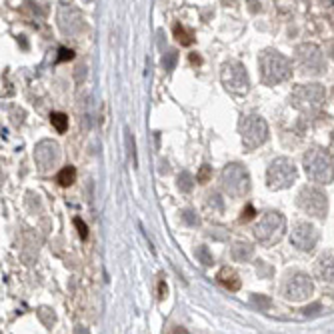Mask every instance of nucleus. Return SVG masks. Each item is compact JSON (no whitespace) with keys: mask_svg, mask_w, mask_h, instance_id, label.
Listing matches in <instances>:
<instances>
[{"mask_svg":"<svg viewBox=\"0 0 334 334\" xmlns=\"http://www.w3.org/2000/svg\"><path fill=\"white\" fill-rule=\"evenodd\" d=\"M172 334H188V330H186V328H182V326H176V328L172 330Z\"/></svg>","mask_w":334,"mask_h":334,"instance_id":"obj_29","label":"nucleus"},{"mask_svg":"<svg viewBox=\"0 0 334 334\" xmlns=\"http://www.w3.org/2000/svg\"><path fill=\"white\" fill-rule=\"evenodd\" d=\"M220 184H222V190L232 196V198H240L244 196L248 190H250V176H248V170L238 164V162H232V164H226L222 174H220Z\"/></svg>","mask_w":334,"mask_h":334,"instance_id":"obj_5","label":"nucleus"},{"mask_svg":"<svg viewBox=\"0 0 334 334\" xmlns=\"http://www.w3.org/2000/svg\"><path fill=\"white\" fill-rule=\"evenodd\" d=\"M318 238H320L318 230H316L312 224H308V222H298V224H294V228H292V232H290V242H292V246L298 248V250H302V252L314 250V246L318 244Z\"/></svg>","mask_w":334,"mask_h":334,"instance_id":"obj_11","label":"nucleus"},{"mask_svg":"<svg viewBox=\"0 0 334 334\" xmlns=\"http://www.w3.org/2000/svg\"><path fill=\"white\" fill-rule=\"evenodd\" d=\"M316 278L322 280V282H328V284H334V252L322 256L318 262H316Z\"/></svg>","mask_w":334,"mask_h":334,"instance_id":"obj_14","label":"nucleus"},{"mask_svg":"<svg viewBox=\"0 0 334 334\" xmlns=\"http://www.w3.org/2000/svg\"><path fill=\"white\" fill-rule=\"evenodd\" d=\"M302 164H304V172L306 176L316 182V184H330L332 178H334V166H332V160L330 156L320 150V148H310L304 158H302Z\"/></svg>","mask_w":334,"mask_h":334,"instance_id":"obj_3","label":"nucleus"},{"mask_svg":"<svg viewBox=\"0 0 334 334\" xmlns=\"http://www.w3.org/2000/svg\"><path fill=\"white\" fill-rule=\"evenodd\" d=\"M164 296H166V282L160 280L158 282V300H164Z\"/></svg>","mask_w":334,"mask_h":334,"instance_id":"obj_28","label":"nucleus"},{"mask_svg":"<svg viewBox=\"0 0 334 334\" xmlns=\"http://www.w3.org/2000/svg\"><path fill=\"white\" fill-rule=\"evenodd\" d=\"M174 38H176L182 46H190V44H192V40H194L192 32H190V30H186L182 24H176V26H174Z\"/></svg>","mask_w":334,"mask_h":334,"instance_id":"obj_17","label":"nucleus"},{"mask_svg":"<svg viewBox=\"0 0 334 334\" xmlns=\"http://www.w3.org/2000/svg\"><path fill=\"white\" fill-rule=\"evenodd\" d=\"M232 256L236 260H248L252 256V246L250 244H236L232 248Z\"/></svg>","mask_w":334,"mask_h":334,"instance_id":"obj_19","label":"nucleus"},{"mask_svg":"<svg viewBox=\"0 0 334 334\" xmlns=\"http://www.w3.org/2000/svg\"><path fill=\"white\" fill-rule=\"evenodd\" d=\"M296 178H298V170H296L294 162L286 156H280V158L272 160L268 170H266V184L272 190L288 188L296 182Z\"/></svg>","mask_w":334,"mask_h":334,"instance_id":"obj_6","label":"nucleus"},{"mask_svg":"<svg viewBox=\"0 0 334 334\" xmlns=\"http://www.w3.org/2000/svg\"><path fill=\"white\" fill-rule=\"evenodd\" d=\"M60 158V148L52 140H42L34 146V162L42 172H48L52 166H56Z\"/></svg>","mask_w":334,"mask_h":334,"instance_id":"obj_13","label":"nucleus"},{"mask_svg":"<svg viewBox=\"0 0 334 334\" xmlns=\"http://www.w3.org/2000/svg\"><path fill=\"white\" fill-rule=\"evenodd\" d=\"M74 58V52L72 50H66V48H60L58 50V60L60 62H66V60H72Z\"/></svg>","mask_w":334,"mask_h":334,"instance_id":"obj_25","label":"nucleus"},{"mask_svg":"<svg viewBox=\"0 0 334 334\" xmlns=\"http://www.w3.org/2000/svg\"><path fill=\"white\" fill-rule=\"evenodd\" d=\"M216 280H218L224 288H228V290H238L240 284H242V282H240V276L236 274V270H234V268H228V266H224V268L218 270Z\"/></svg>","mask_w":334,"mask_h":334,"instance_id":"obj_15","label":"nucleus"},{"mask_svg":"<svg viewBox=\"0 0 334 334\" xmlns=\"http://www.w3.org/2000/svg\"><path fill=\"white\" fill-rule=\"evenodd\" d=\"M192 184H194V178H192L190 172H182V174L178 176V188H180L182 192H188V190L192 188Z\"/></svg>","mask_w":334,"mask_h":334,"instance_id":"obj_20","label":"nucleus"},{"mask_svg":"<svg viewBox=\"0 0 334 334\" xmlns=\"http://www.w3.org/2000/svg\"><path fill=\"white\" fill-rule=\"evenodd\" d=\"M74 226H76V230H78L80 238H82V240H86V238H88V228H86V224H84L80 218H76V220H74Z\"/></svg>","mask_w":334,"mask_h":334,"instance_id":"obj_24","label":"nucleus"},{"mask_svg":"<svg viewBox=\"0 0 334 334\" xmlns=\"http://www.w3.org/2000/svg\"><path fill=\"white\" fill-rule=\"evenodd\" d=\"M292 104L294 108L302 110V112H310L316 110L322 100H324V88L320 84H306V86H298L292 94Z\"/></svg>","mask_w":334,"mask_h":334,"instance_id":"obj_9","label":"nucleus"},{"mask_svg":"<svg viewBox=\"0 0 334 334\" xmlns=\"http://www.w3.org/2000/svg\"><path fill=\"white\" fill-rule=\"evenodd\" d=\"M296 202L300 206V210L312 218H324L326 212H328V198L326 194L316 188V186H304L298 196H296Z\"/></svg>","mask_w":334,"mask_h":334,"instance_id":"obj_7","label":"nucleus"},{"mask_svg":"<svg viewBox=\"0 0 334 334\" xmlns=\"http://www.w3.org/2000/svg\"><path fill=\"white\" fill-rule=\"evenodd\" d=\"M74 180H76V168H74V166H64V168H60V172H58V176H56V182H58L60 186H70V184H74Z\"/></svg>","mask_w":334,"mask_h":334,"instance_id":"obj_16","label":"nucleus"},{"mask_svg":"<svg viewBox=\"0 0 334 334\" xmlns=\"http://www.w3.org/2000/svg\"><path fill=\"white\" fill-rule=\"evenodd\" d=\"M296 56H298V64L302 66L304 72L320 74V72L326 68L320 50H318L316 46H312V44H302V46L296 50Z\"/></svg>","mask_w":334,"mask_h":334,"instance_id":"obj_12","label":"nucleus"},{"mask_svg":"<svg viewBox=\"0 0 334 334\" xmlns=\"http://www.w3.org/2000/svg\"><path fill=\"white\" fill-rule=\"evenodd\" d=\"M258 68H260V76H262L264 84L284 82L292 72V66H290L288 58L282 56L278 50H272V48L262 50V54L258 58Z\"/></svg>","mask_w":334,"mask_h":334,"instance_id":"obj_1","label":"nucleus"},{"mask_svg":"<svg viewBox=\"0 0 334 334\" xmlns=\"http://www.w3.org/2000/svg\"><path fill=\"white\" fill-rule=\"evenodd\" d=\"M222 84L232 94H246L250 88L246 68L238 62H228L222 68Z\"/></svg>","mask_w":334,"mask_h":334,"instance_id":"obj_8","label":"nucleus"},{"mask_svg":"<svg viewBox=\"0 0 334 334\" xmlns=\"http://www.w3.org/2000/svg\"><path fill=\"white\" fill-rule=\"evenodd\" d=\"M252 302H254V304H258V306H268V304H270V300H268V298H264L262 294H254V296H252Z\"/></svg>","mask_w":334,"mask_h":334,"instance_id":"obj_27","label":"nucleus"},{"mask_svg":"<svg viewBox=\"0 0 334 334\" xmlns=\"http://www.w3.org/2000/svg\"><path fill=\"white\" fill-rule=\"evenodd\" d=\"M254 216H256L254 206H252V204H246V208H244L242 214H240V222H248V220H252Z\"/></svg>","mask_w":334,"mask_h":334,"instance_id":"obj_23","label":"nucleus"},{"mask_svg":"<svg viewBox=\"0 0 334 334\" xmlns=\"http://www.w3.org/2000/svg\"><path fill=\"white\" fill-rule=\"evenodd\" d=\"M196 256L200 258V262L204 264V266H212V256L208 254V250H206V246H198V250H196Z\"/></svg>","mask_w":334,"mask_h":334,"instance_id":"obj_21","label":"nucleus"},{"mask_svg":"<svg viewBox=\"0 0 334 334\" xmlns=\"http://www.w3.org/2000/svg\"><path fill=\"white\" fill-rule=\"evenodd\" d=\"M312 292H314V282L308 274H302V272L294 274L284 286V298L290 302H302L310 298Z\"/></svg>","mask_w":334,"mask_h":334,"instance_id":"obj_10","label":"nucleus"},{"mask_svg":"<svg viewBox=\"0 0 334 334\" xmlns=\"http://www.w3.org/2000/svg\"><path fill=\"white\" fill-rule=\"evenodd\" d=\"M254 238L262 244V246H272L276 242L282 240L284 232H286V218L280 212L268 210L260 216V220L254 224L252 228Z\"/></svg>","mask_w":334,"mask_h":334,"instance_id":"obj_2","label":"nucleus"},{"mask_svg":"<svg viewBox=\"0 0 334 334\" xmlns=\"http://www.w3.org/2000/svg\"><path fill=\"white\" fill-rule=\"evenodd\" d=\"M50 122L56 128V132H60V134L68 130V116L64 112H52L50 114Z\"/></svg>","mask_w":334,"mask_h":334,"instance_id":"obj_18","label":"nucleus"},{"mask_svg":"<svg viewBox=\"0 0 334 334\" xmlns=\"http://www.w3.org/2000/svg\"><path fill=\"white\" fill-rule=\"evenodd\" d=\"M182 220H184V222H188V224H192V226H196V224L200 222L198 218H194V214H192L190 210H186V212H184V216H182Z\"/></svg>","mask_w":334,"mask_h":334,"instance_id":"obj_26","label":"nucleus"},{"mask_svg":"<svg viewBox=\"0 0 334 334\" xmlns=\"http://www.w3.org/2000/svg\"><path fill=\"white\" fill-rule=\"evenodd\" d=\"M210 170H212V168H210L208 164H202V166H200V172L196 174V180H198L200 184H206V182L210 180Z\"/></svg>","mask_w":334,"mask_h":334,"instance_id":"obj_22","label":"nucleus"},{"mask_svg":"<svg viewBox=\"0 0 334 334\" xmlns=\"http://www.w3.org/2000/svg\"><path fill=\"white\" fill-rule=\"evenodd\" d=\"M238 132L242 136V144L246 150H254L258 146H262L268 138V124L262 116L256 114H248L240 118L238 124Z\"/></svg>","mask_w":334,"mask_h":334,"instance_id":"obj_4","label":"nucleus"},{"mask_svg":"<svg viewBox=\"0 0 334 334\" xmlns=\"http://www.w3.org/2000/svg\"><path fill=\"white\" fill-rule=\"evenodd\" d=\"M190 60H192V62H196V64L200 62V58H198V54H190Z\"/></svg>","mask_w":334,"mask_h":334,"instance_id":"obj_30","label":"nucleus"}]
</instances>
